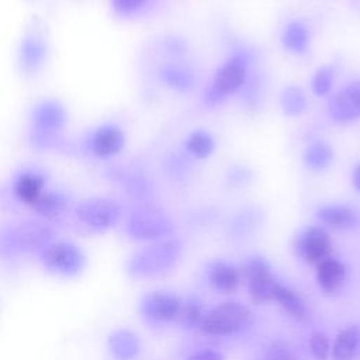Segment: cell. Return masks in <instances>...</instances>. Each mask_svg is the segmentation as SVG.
I'll return each mask as SVG.
<instances>
[{"label":"cell","mask_w":360,"mask_h":360,"mask_svg":"<svg viewBox=\"0 0 360 360\" xmlns=\"http://www.w3.org/2000/svg\"><path fill=\"white\" fill-rule=\"evenodd\" d=\"M148 0H110L111 10L118 17H132L139 13Z\"/></svg>","instance_id":"31"},{"label":"cell","mask_w":360,"mask_h":360,"mask_svg":"<svg viewBox=\"0 0 360 360\" xmlns=\"http://www.w3.org/2000/svg\"><path fill=\"white\" fill-rule=\"evenodd\" d=\"M70 205V195L62 188H46L45 193L35 201L31 210L44 221L56 219L63 215Z\"/></svg>","instance_id":"17"},{"label":"cell","mask_w":360,"mask_h":360,"mask_svg":"<svg viewBox=\"0 0 360 360\" xmlns=\"http://www.w3.org/2000/svg\"><path fill=\"white\" fill-rule=\"evenodd\" d=\"M353 184H354L356 190L360 191V165H357L353 172Z\"/></svg>","instance_id":"35"},{"label":"cell","mask_w":360,"mask_h":360,"mask_svg":"<svg viewBox=\"0 0 360 360\" xmlns=\"http://www.w3.org/2000/svg\"><path fill=\"white\" fill-rule=\"evenodd\" d=\"M52 240L55 231L41 218L8 224L0 232V246L8 255L41 252Z\"/></svg>","instance_id":"2"},{"label":"cell","mask_w":360,"mask_h":360,"mask_svg":"<svg viewBox=\"0 0 360 360\" xmlns=\"http://www.w3.org/2000/svg\"><path fill=\"white\" fill-rule=\"evenodd\" d=\"M246 284L250 298L256 304L274 301L277 281L271 273L269 263L259 256L252 257L246 264Z\"/></svg>","instance_id":"11"},{"label":"cell","mask_w":360,"mask_h":360,"mask_svg":"<svg viewBox=\"0 0 360 360\" xmlns=\"http://www.w3.org/2000/svg\"><path fill=\"white\" fill-rule=\"evenodd\" d=\"M329 115L336 122H349L360 117V82L345 86L332 97Z\"/></svg>","instance_id":"16"},{"label":"cell","mask_w":360,"mask_h":360,"mask_svg":"<svg viewBox=\"0 0 360 360\" xmlns=\"http://www.w3.org/2000/svg\"><path fill=\"white\" fill-rule=\"evenodd\" d=\"M274 301H277L278 305L285 312H288L292 318H295L298 321H302L308 316V307H307L304 298L297 291H294L280 283L276 287Z\"/></svg>","instance_id":"22"},{"label":"cell","mask_w":360,"mask_h":360,"mask_svg":"<svg viewBox=\"0 0 360 360\" xmlns=\"http://www.w3.org/2000/svg\"><path fill=\"white\" fill-rule=\"evenodd\" d=\"M295 253L311 264H319L330 257L332 240L329 233L321 226H309L304 229L295 239Z\"/></svg>","instance_id":"13"},{"label":"cell","mask_w":360,"mask_h":360,"mask_svg":"<svg viewBox=\"0 0 360 360\" xmlns=\"http://www.w3.org/2000/svg\"><path fill=\"white\" fill-rule=\"evenodd\" d=\"M125 132L115 122H103L87 131L83 138L84 152L97 160H111L125 146Z\"/></svg>","instance_id":"7"},{"label":"cell","mask_w":360,"mask_h":360,"mask_svg":"<svg viewBox=\"0 0 360 360\" xmlns=\"http://www.w3.org/2000/svg\"><path fill=\"white\" fill-rule=\"evenodd\" d=\"M181 255L179 239H163L142 248L128 262V273L134 277H150L172 269Z\"/></svg>","instance_id":"3"},{"label":"cell","mask_w":360,"mask_h":360,"mask_svg":"<svg viewBox=\"0 0 360 360\" xmlns=\"http://www.w3.org/2000/svg\"><path fill=\"white\" fill-rule=\"evenodd\" d=\"M318 218L333 229H352L360 222L359 212L346 204L323 205L318 210Z\"/></svg>","instance_id":"18"},{"label":"cell","mask_w":360,"mask_h":360,"mask_svg":"<svg viewBox=\"0 0 360 360\" xmlns=\"http://www.w3.org/2000/svg\"><path fill=\"white\" fill-rule=\"evenodd\" d=\"M333 159L332 148L321 141L312 142L304 153V160L308 167L314 170H322L330 165Z\"/></svg>","instance_id":"26"},{"label":"cell","mask_w":360,"mask_h":360,"mask_svg":"<svg viewBox=\"0 0 360 360\" xmlns=\"http://www.w3.org/2000/svg\"><path fill=\"white\" fill-rule=\"evenodd\" d=\"M187 360H224V356L219 352H215L211 349H202L190 354Z\"/></svg>","instance_id":"34"},{"label":"cell","mask_w":360,"mask_h":360,"mask_svg":"<svg viewBox=\"0 0 360 360\" xmlns=\"http://www.w3.org/2000/svg\"><path fill=\"white\" fill-rule=\"evenodd\" d=\"M333 360H354L360 356V326L350 325L342 329L330 349Z\"/></svg>","instance_id":"20"},{"label":"cell","mask_w":360,"mask_h":360,"mask_svg":"<svg viewBox=\"0 0 360 360\" xmlns=\"http://www.w3.org/2000/svg\"><path fill=\"white\" fill-rule=\"evenodd\" d=\"M160 80L176 91H188L194 86V76L187 69L179 65H163L158 69Z\"/></svg>","instance_id":"23"},{"label":"cell","mask_w":360,"mask_h":360,"mask_svg":"<svg viewBox=\"0 0 360 360\" xmlns=\"http://www.w3.org/2000/svg\"><path fill=\"white\" fill-rule=\"evenodd\" d=\"M105 177L118 184L124 193L135 201H146L152 194V184L146 174L138 169L125 166H110Z\"/></svg>","instance_id":"14"},{"label":"cell","mask_w":360,"mask_h":360,"mask_svg":"<svg viewBox=\"0 0 360 360\" xmlns=\"http://www.w3.org/2000/svg\"><path fill=\"white\" fill-rule=\"evenodd\" d=\"M108 349L117 360H134L141 350L138 336L128 329H117L108 338Z\"/></svg>","instance_id":"21"},{"label":"cell","mask_w":360,"mask_h":360,"mask_svg":"<svg viewBox=\"0 0 360 360\" xmlns=\"http://www.w3.org/2000/svg\"><path fill=\"white\" fill-rule=\"evenodd\" d=\"M127 233L136 240H155L173 231L170 219L159 210L141 207L131 212L127 221Z\"/></svg>","instance_id":"9"},{"label":"cell","mask_w":360,"mask_h":360,"mask_svg":"<svg viewBox=\"0 0 360 360\" xmlns=\"http://www.w3.org/2000/svg\"><path fill=\"white\" fill-rule=\"evenodd\" d=\"M49 46L45 35L38 30L28 31L20 41L17 49V62L24 75L38 73L46 63Z\"/></svg>","instance_id":"12"},{"label":"cell","mask_w":360,"mask_h":360,"mask_svg":"<svg viewBox=\"0 0 360 360\" xmlns=\"http://www.w3.org/2000/svg\"><path fill=\"white\" fill-rule=\"evenodd\" d=\"M41 260L49 271L62 276H76L86 264L83 250L69 240L49 242L41 250Z\"/></svg>","instance_id":"8"},{"label":"cell","mask_w":360,"mask_h":360,"mask_svg":"<svg viewBox=\"0 0 360 360\" xmlns=\"http://www.w3.org/2000/svg\"><path fill=\"white\" fill-rule=\"evenodd\" d=\"M214 146H215V143H214L212 136L208 132H205V131H195V132H193L188 136L187 142H186L187 150L193 156L200 158V159L208 158L212 153Z\"/></svg>","instance_id":"28"},{"label":"cell","mask_w":360,"mask_h":360,"mask_svg":"<svg viewBox=\"0 0 360 360\" xmlns=\"http://www.w3.org/2000/svg\"><path fill=\"white\" fill-rule=\"evenodd\" d=\"M346 266L338 259L328 257L316 264V281L325 292H336L346 281Z\"/></svg>","instance_id":"19"},{"label":"cell","mask_w":360,"mask_h":360,"mask_svg":"<svg viewBox=\"0 0 360 360\" xmlns=\"http://www.w3.org/2000/svg\"><path fill=\"white\" fill-rule=\"evenodd\" d=\"M309 352L316 360H326L330 354V343L325 333L316 332L309 338Z\"/></svg>","instance_id":"32"},{"label":"cell","mask_w":360,"mask_h":360,"mask_svg":"<svg viewBox=\"0 0 360 360\" xmlns=\"http://www.w3.org/2000/svg\"><path fill=\"white\" fill-rule=\"evenodd\" d=\"M202 315L204 314L201 312L200 302L195 298H188L184 304L181 302V308H180L177 318L181 321V323L184 326L193 328L195 325H200Z\"/></svg>","instance_id":"29"},{"label":"cell","mask_w":360,"mask_h":360,"mask_svg":"<svg viewBox=\"0 0 360 360\" xmlns=\"http://www.w3.org/2000/svg\"><path fill=\"white\" fill-rule=\"evenodd\" d=\"M180 308V298L165 291L149 292L139 302V312L143 316L158 322H169L176 319L179 316Z\"/></svg>","instance_id":"15"},{"label":"cell","mask_w":360,"mask_h":360,"mask_svg":"<svg viewBox=\"0 0 360 360\" xmlns=\"http://www.w3.org/2000/svg\"><path fill=\"white\" fill-rule=\"evenodd\" d=\"M48 183L49 174L42 167L24 166L11 177V193L18 202L31 208L45 193Z\"/></svg>","instance_id":"10"},{"label":"cell","mask_w":360,"mask_h":360,"mask_svg":"<svg viewBox=\"0 0 360 360\" xmlns=\"http://www.w3.org/2000/svg\"><path fill=\"white\" fill-rule=\"evenodd\" d=\"M283 111L290 117H298L307 110V97L302 89L287 86L281 93Z\"/></svg>","instance_id":"27"},{"label":"cell","mask_w":360,"mask_h":360,"mask_svg":"<svg viewBox=\"0 0 360 360\" xmlns=\"http://www.w3.org/2000/svg\"><path fill=\"white\" fill-rule=\"evenodd\" d=\"M68 122L69 112L60 100L45 97L35 101L28 114L30 145L41 152L62 149Z\"/></svg>","instance_id":"1"},{"label":"cell","mask_w":360,"mask_h":360,"mask_svg":"<svg viewBox=\"0 0 360 360\" xmlns=\"http://www.w3.org/2000/svg\"><path fill=\"white\" fill-rule=\"evenodd\" d=\"M253 322L248 307L236 301L222 302L202 315L200 328L207 335L226 336L246 330Z\"/></svg>","instance_id":"4"},{"label":"cell","mask_w":360,"mask_h":360,"mask_svg":"<svg viewBox=\"0 0 360 360\" xmlns=\"http://www.w3.org/2000/svg\"><path fill=\"white\" fill-rule=\"evenodd\" d=\"M210 281L221 292H232L240 281L239 270L228 263H215L210 269Z\"/></svg>","instance_id":"24"},{"label":"cell","mask_w":360,"mask_h":360,"mask_svg":"<svg viewBox=\"0 0 360 360\" xmlns=\"http://www.w3.org/2000/svg\"><path fill=\"white\" fill-rule=\"evenodd\" d=\"M248 79V59L243 55H235L225 62L214 75L211 86L205 90V104L214 105L231 94L239 91Z\"/></svg>","instance_id":"6"},{"label":"cell","mask_w":360,"mask_h":360,"mask_svg":"<svg viewBox=\"0 0 360 360\" xmlns=\"http://www.w3.org/2000/svg\"><path fill=\"white\" fill-rule=\"evenodd\" d=\"M333 69L329 66H323L318 69L312 77V90L316 96H325L330 91L333 84Z\"/></svg>","instance_id":"30"},{"label":"cell","mask_w":360,"mask_h":360,"mask_svg":"<svg viewBox=\"0 0 360 360\" xmlns=\"http://www.w3.org/2000/svg\"><path fill=\"white\" fill-rule=\"evenodd\" d=\"M266 360H297L292 349L284 342H274L266 354Z\"/></svg>","instance_id":"33"},{"label":"cell","mask_w":360,"mask_h":360,"mask_svg":"<svg viewBox=\"0 0 360 360\" xmlns=\"http://www.w3.org/2000/svg\"><path fill=\"white\" fill-rule=\"evenodd\" d=\"M76 219L96 233H103L114 228L122 215L121 204L104 195H93L83 198L75 207Z\"/></svg>","instance_id":"5"},{"label":"cell","mask_w":360,"mask_h":360,"mask_svg":"<svg viewBox=\"0 0 360 360\" xmlns=\"http://www.w3.org/2000/svg\"><path fill=\"white\" fill-rule=\"evenodd\" d=\"M283 45L292 53H304L309 44V31L301 21H291L285 25L281 35Z\"/></svg>","instance_id":"25"}]
</instances>
